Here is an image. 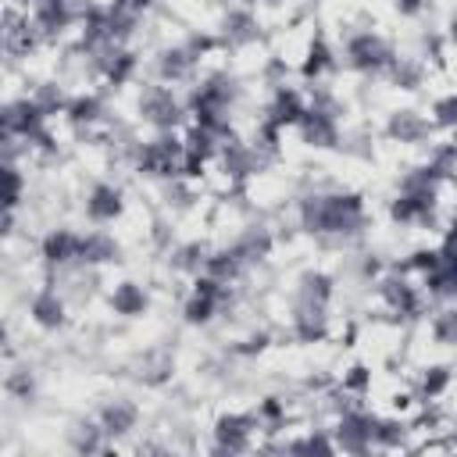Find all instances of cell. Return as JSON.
Instances as JSON below:
<instances>
[{"mask_svg":"<svg viewBox=\"0 0 457 457\" xmlns=\"http://www.w3.org/2000/svg\"><path fill=\"white\" fill-rule=\"evenodd\" d=\"M300 221L307 232H336V236H353L364 225V204L353 193H332V196H307L300 207Z\"/></svg>","mask_w":457,"mask_h":457,"instance_id":"obj_1","label":"cell"},{"mask_svg":"<svg viewBox=\"0 0 457 457\" xmlns=\"http://www.w3.org/2000/svg\"><path fill=\"white\" fill-rule=\"evenodd\" d=\"M186 161V143L175 136H157L139 146V171L146 175H175L182 171Z\"/></svg>","mask_w":457,"mask_h":457,"instance_id":"obj_2","label":"cell"},{"mask_svg":"<svg viewBox=\"0 0 457 457\" xmlns=\"http://www.w3.org/2000/svg\"><path fill=\"white\" fill-rule=\"evenodd\" d=\"M346 57H350V64H353L357 71H382V68L393 64V50H389V43H386L382 36H375V32H361V36H353L350 46H346Z\"/></svg>","mask_w":457,"mask_h":457,"instance_id":"obj_3","label":"cell"},{"mask_svg":"<svg viewBox=\"0 0 457 457\" xmlns=\"http://www.w3.org/2000/svg\"><path fill=\"white\" fill-rule=\"evenodd\" d=\"M371 443H375V418L361 411H346L336 425V446L346 453H364Z\"/></svg>","mask_w":457,"mask_h":457,"instance_id":"obj_4","label":"cell"},{"mask_svg":"<svg viewBox=\"0 0 457 457\" xmlns=\"http://www.w3.org/2000/svg\"><path fill=\"white\" fill-rule=\"evenodd\" d=\"M139 114H143L150 125H157V129H175L179 118H182V107H179V100L171 96V89L150 86V89L143 93V100H139Z\"/></svg>","mask_w":457,"mask_h":457,"instance_id":"obj_5","label":"cell"},{"mask_svg":"<svg viewBox=\"0 0 457 457\" xmlns=\"http://www.w3.org/2000/svg\"><path fill=\"white\" fill-rule=\"evenodd\" d=\"M253 418H246V414H225V418H218V425H214V436H218V450H228V453H236V450H246L250 446V432H253Z\"/></svg>","mask_w":457,"mask_h":457,"instance_id":"obj_6","label":"cell"},{"mask_svg":"<svg viewBox=\"0 0 457 457\" xmlns=\"http://www.w3.org/2000/svg\"><path fill=\"white\" fill-rule=\"evenodd\" d=\"M121 193L114 189V186H107V182H100V186H93V193L86 196V214H89V221H96V225H107V221H114L118 214H121Z\"/></svg>","mask_w":457,"mask_h":457,"instance_id":"obj_7","label":"cell"},{"mask_svg":"<svg viewBox=\"0 0 457 457\" xmlns=\"http://www.w3.org/2000/svg\"><path fill=\"white\" fill-rule=\"evenodd\" d=\"M79 250H82V236H75L68 228H57L43 239V257H46V264H57V268L79 261Z\"/></svg>","mask_w":457,"mask_h":457,"instance_id":"obj_8","label":"cell"},{"mask_svg":"<svg viewBox=\"0 0 457 457\" xmlns=\"http://www.w3.org/2000/svg\"><path fill=\"white\" fill-rule=\"evenodd\" d=\"M118 253H121L118 239L107 236L104 228L82 236V250H79V261L82 264H111V261H118Z\"/></svg>","mask_w":457,"mask_h":457,"instance_id":"obj_9","label":"cell"},{"mask_svg":"<svg viewBox=\"0 0 457 457\" xmlns=\"http://www.w3.org/2000/svg\"><path fill=\"white\" fill-rule=\"evenodd\" d=\"M300 136H303V143H311V146H336V139H339L336 118H328V114H321V111L307 107V114H303V121H300Z\"/></svg>","mask_w":457,"mask_h":457,"instance_id":"obj_10","label":"cell"},{"mask_svg":"<svg viewBox=\"0 0 457 457\" xmlns=\"http://www.w3.org/2000/svg\"><path fill=\"white\" fill-rule=\"evenodd\" d=\"M293 321H296V336L303 339V343H314V339H321L325 336V328H328V314H325V303H296V314H293Z\"/></svg>","mask_w":457,"mask_h":457,"instance_id":"obj_11","label":"cell"},{"mask_svg":"<svg viewBox=\"0 0 457 457\" xmlns=\"http://www.w3.org/2000/svg\"><path fill=\"white\" fill-rule=\"evenodd\" d=\"M303 114H307V104H303V96L296 93V89H278L275 93V104H271V125H278V129H286V125H300L303 121Z\"/></svg>","mask_w":457,"mask_h":457,"instance_id":"obj_12","label":"cell"},{"mask_svg":"<svg viewBox=\"0 0 457 457\" xmlns=\"http://www.w3.org/2000/svg\"><path fill=\"white\" fill-rule=\"evenodd\" d=\"M32 321L43 325V328H61L64 325V300L54 293V289H39L32 296V307H29Z\"/></svg>","mask_w":457,"mask_h":457,"instance_id":"obj_13","label":"cell"},{"mask_svg":"<svg viewBox=\"0 0 457 457\" xmlns=\"http://www.w3.org/2000/svg\"><path fill=\"white\" fill-rule=\"evenodd\" d=\"M196 64V54L189 46H175V50H164L161 61H157V71L164 82H182Z\"/></svg>","mask_w":457,"mask_h":457,"instance_id":"obj_14","label":"cell"},{"mask_svg":"<svg viewBox=\"0 0 457 457\" xmlns=\"http://www.w3.org/2000/svg\"><path fill=\"white\" fill-rule=\"evenodd\" d=\"M389 136L400 143H421L428 136V121L418 111H396L389 118Z\"/></svg>","mask_w":457,"mask_h":457,"instance_id":"obj_15","label":"cell"},{"mask_svg":"<svg viewBox=\"0 0 457 457\" xmlns=\"http://www.w3.org/2000/svg\"><path fill=\"white\" fill-rule=\"evenodd\" d=\"M136 418H139V411H136L129 400H114V403H107V407H104L100 425H104V432H107V436H125V432L136 425Z\"/></svg>","mask_w":457,"mask_h":457,"instance_id":"obj_16","label":"cell"},{"mask_svg":"<svg viewBox=\"0 0 457 457\" xmlns=\"http://www.w3.org/2000/svg\"><path fill=\"white\" fill-rule=\"evenodd\" d=\"M111 307H114L118 314H125V318L143 314V311H146V293H143V286H136V282H118L114 293H111Z\"/></svg>","mask_w":457,"mask_h":457,"instance_id":"obj_17","label":"cell"},{"mask_svg":"<svg viewBox=\"0 0 457 457\" xmlns=\"http://www.w3.org/2000/svg\"><path fill=\"white\" fill-rule=\"evenodd\" d=\"M382 296L396 314H418V293L414 286H407L403 278H386L382 282Z\"/></svg>","mask_w":457,"mask_h":457,"instance_id":"obj_18","label":"cell"},{"mask_svg":"<svg viewBox=\"0 0 457 457\" xmlns=\"http://www.w3.org/2000/svg\"><path fill=\"white\" fill-rule=\"evenodd\" d=\"M204 271H207L211 278H218V282H225V286H228V278H236V275L243 271V257L236 253V246H232V250H218V253H211V257H207Z\"/></svg>","mask_w":457,"mask_h":457,"instance_id":"obj_19","label":"cell"},{"mask_svg":"<svg viewBox=\"0 0 457 457\" xmlns=\"http://www.w3.org/2000/svg\"><path fill=\"white\" fill-rule=\"evenodd\" d=\"M225 39L228 43H253L257 39V21L250 11H232L225 18Z\"/></svg>","mask_w":457,"mask_h":457,"instance_id":"obj_20","label":"cell"},{"mask_svg":"<svg viewBox=\"0 0 457 457\" xmlns=\"http://www.w3.org/2000/svg\"><path fill=\"white\" fill-rule=\"evenodd\" d=\"M332 296V278L325 271H307L300 278V300L303 303H328Z\"/></svg>","mask_w":457,"mask_h":457,"instance_id":"obj_21","label":"cell"},{"mask_svg":"<svg viewBox=\"0 0 457 457\" xmlns=\"http://www.w3.org/2000/svg\"><path fill=\"white\" fill-rule=\"evenodd\" d=\"M268 250H271V236H268L264 228H253V232H246V236L236 243V253L243 257V264L268 257Z\"/></svg>","mask_w":457,"mask_h":457,"instance_id":"obj_22","label":"cell"},{"mask_svg":"<svg viewBox=\"0 0 457 457\" xmlns=\"http://www.w3.org/2000/svg\"><path fill=\"white\" fill-rule=\"evenodd\" d=\"M64 114H68L71 125H93V121L104 114V104H100L96 96H75Z\"/></svg>","mask_w":457,"mask_h":457,"instance_id":"obj_23","label":"cell"},{"mask_svg":"<svg viewBox=\"0 0 457 457\" xmlns=\"http://www.w3.org/2000/svg\"><path fill=\"white\" fill-rule=\"evenodd\" d=\"M218 296H207V293H193V300L186 303V321H193V325H204V321H211L214 318V311H218Z\"/></svg>","mask_w":457,"mask_h":457,"instance_id":"obj_24","label":"cell"},{"mask_svg":"<svg viewBox=\"0 0 457 457\" xmlns=\"http://www.w3.org/2000/svg\"><path fill=\"white\" fill-rule=\"evenodd\" d=\"M325 68H332V50L325 46V39H314L311 50H307V61H303V75L307 79H318Z\"/></svg>","mask_w":457,"mask_h":457,"instance_id":"obj_25","label":"cell"},{"mask_svg":"<svg viewBox=\"0 0 457 457\" xmlns=\"http://www.w3.org/2000/svg\"><path fill=\"white\" fill-rule=\"evenodd\" d=\"M32 100H36V104H39V107H43L46 114H57V111L64 114V111H68V104H71V100L64 96V89H61V86H54V82H46V86H39Z\"/></svg>","mask_w":457,"mask_h":457,"instance_id":"obj_26","label":"cell"},{"mask_svg":"<svg viewBox=\"0 0 457 457\" xmlns=\"http://www.w3.org/2000/svg\"><path fill=\"white\" fill-rule=\"evenodd\" d=\"M432 336H436V343L457 346V307L436 314V321H432Z\"/></svg>","mask_w":457,"mask_h":457,"instance_id":"obj_27","label":"cell"},{"mask_svg":"<svg viewBox=\"0 0 457 457\" xmlns=\"http://www.w3.org/2000/svg\"><path fill=\"white\" fill-rule=\"evenodd\" d=\"M204 264H207V246L204 243H189L175 253V268H182V271H200Z\"/></svg>","mask_w":457,"mask_h":457,"instance_id":"obj_28","label":"cell"},{"mask_svg":"<svg viewBox=\"0 0 457 457\" xmlns=\"http://www.w3.org/2000/svg\"><path fill=\"white\" fill-rule=\"evenodd\" d=\"M446 386H450V368H443V364L428 368V371H425V378H421V393H425V400H436Z\"/></svg>","mask_w":457,"mask_h":457,"instance_id":"obj_29","label":"cell"},{"mask_svg":"<svg viewBox=\"0 0 457 457\" xmlns=\"http://www.w3.org/2000/svg\"><path fill=\"white\" fill-rule=\"evenodd\" d=\"M393 79H396L400 89H418V82H421V64H414V61H396V57H393Z\"/></svg>","mask_w":457,"mask_h":457,"instance_id":"obj_30","label":"cell"},{"mask_svg":"<svg viewBox=\"0 0 457 457\" xmlns=\"http://www.w3.org/2000/svg\"><path fill=\"white\" fill-rule=\"evenodd\" d=\"M100 432H104V425H100V428H96V425H79L75 436H71L75 450H79V453H93V450H100Z\"/></svg>","mask_w":457,"mask_h":457,"instance_id":"obj_31","label":"cell"},{"mask_svg":"<svg viewBox=\"0 0 457 457\" xmlns=\"http://www.w3.org/2000/svg\"><path fill=\"white\" fill-rule=\"evenodd\" d=\"M375 443L378 446H400L403 443V425L400 421H378L375 418Z\"/></svg>","mask_w":457,"mask_h":457,"instance_id":"obj_32","label":"cell"},{"mask_svg":"<svg viewBox=\"0 0 457 457\" xmlns=\"http://www.w3.org/2000/svg\"><path fill=\"white\" fill-rule=\"evenodd\" d=\"M432 114H436V125L439 129H453L457 125V96H439L432 104Z\"/></svg>","mask_w":457,"mask_h":457,"instance_id":"obj_33","label":"cell"},{"mask_svg":"<svg viewBox=\"0 0 457 457\" xmlns=\"http://www.w3.org/2000/svg\"><path fill=\"white\" fill-rule=\"evenodd\" d=\"M32 389H36V382H32L29 368H18V371H11V375H7V393H14V396L29 400V396H32Z\"/></svg>","mask_w":457,"mask_h":457,"instance_id":"obj_34","label":"cell"},{"mask_svg":"<svg viewBox=\"0 0 457 457\" xmlns=\"http://www.w3.org/2000/svg\"><path fill=\"white\" fill-rule=\"evenodd\" d=\"M21 200V175L14 168V161H7V211H14Z\"/></svg>","mask_w":457,"mask_h":457,"instance_id":"obj_35","label":"cell"},{"mask_svg":"<svg viewBox=\"0 0 457 457\" xmlns=\"http://www.w3.org/2000/svg\"><path fill=\"white\" fill-rule=\"evenodd\" d=\"M436 264H439V250H418L407 261V268H418V271H432Z\"/></svg>","mask_w":457,"mask_h":457,"instance_id":"obj_36","label":"cell"},{"mask_svg":"<svg viewBox=\"0 0 457 457\" xmlns=\"http://www.w3.org/2000/svg\"><path fill=\"white\" fill-rule=\"evenodd\" d=\"M368 378H371V375H368V368H364V364H353V368H350V375L343 378V389L361 393V389H368Z\"/></svg>","mask_w":457,"mask_h":457,"instance_id":"obj_37","label":"cell"},{"mask_svg":"<svg viewBox=\"0 0 457 457\" xmlns=\"http://www.w3.org/2000/svg\"><path fill=\"white\" fill-rule=\"evenodd\" d=\"M257 421H271V425H278V421H282V403H278L275 396H268V400L261 403V411H257Z\"/></svg>","mask_w":457,"mask_h":457,"instance_id":"obj_38","label":"cell"},{"mask_svg":"<svg viewBox=\"0 0 457 457\" xmlns=\"http://www.w3.org/2000/svg\"><path fill=\"white\" fill-rule=\"evenodd\" d=\"M396 11L400 14H418L421 11V0H396Z\"/></svg>","mask_w":457,"mask_h":457,"instance_id":"obj_39","label":"cell"},{"mask_svg":"<svg viewBox=\"0 0 457 457\" xmlns=\"http://www.w3.org/2000/svg\"><path fill=\"white\" fill-rule=\"evenodd\" d=\"M114 4H121V7H129V11H136V14H139V11H146L154 0H114Z\"/></svg>","mask_w":457,"mask_h":457,"instance_id":"obj_40","label":"cell"},{"mask_svg":"<svg viewBox=\"0 0 457 457\" xmlns=\"http://www.w3.org/2000/svg\"><path fill=\"white\" fill-rule=\"evenodd\" d=\"M450 36H453V43H457V18L450 21Z\"/></svg>","mask_w":457,"mask_h":457,"instance_id":"obj_41","label":"cell"},{"mask_svg":"<svg viewBox=\"0 0 457 457\" xmlns=\"http://www.w3.org/2000/svg\"><path fill=\"white\" fill-rule=\"evenodd\" d=\"M32 4H68V0H32Z\"/></svg>","mask_w":457,"mask_h":457,"instance_id":"obj_42","label":"cell"},{"mask_svg":"<svg viewBox=\"0 0 457 457\" xmlns=\"http://www.w3.org/2000/svg\"><path fill=\"white\" fill-rule=\"evenodd\" d=\"M264 4H278V0H264Z\"/></svg>","mask_w":457,"mask_h":457,"instance_id":"obj_43","label":"cell"}]
</instances>
